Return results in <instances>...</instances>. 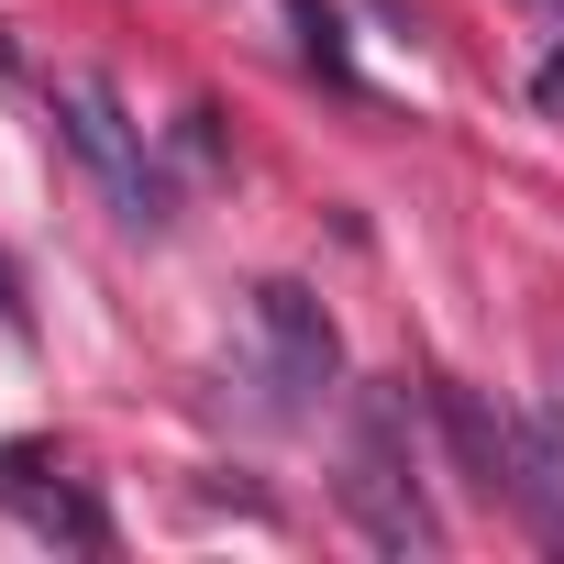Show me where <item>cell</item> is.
Wrapping results in <instances>:
<instances>
[{
  "label": "cell",
  "instance_id": "cell-5",
  "mask_svg": "<svg viewBox=\"0 0 564 564\" xmlns=\"http://www.w3.org/2000/svg\"><path fill=\"white\" fill-rule=\"evenodd\" d=\"M45 476V443H12L0 454V498H12L45 542H78V553H111V520H100V498L89 487H34Z\"/></svg>",
  "mask_w": 564,
  "mask_h": 564
},
{
  "label": "cell",
  "instance_id": "cell-2",
  "mask_svg": "<svg viewBox=\"0 0 564 564\" xmlns=\"http://www.w3.org/2000/svg\"><path fill=\"white\" fill-rule=\"evenodd\" d=\"M56 122H67V144L89 155V177L111 188V210H122L133 232H155V221H166V177H155L144 122L122 111V89H111L100 67H67V78H56Z\"/></svg>",
  "mask_w": 564,
  "mask_h": 564
},
{
  "label": "cell",
  "instance_id": "cell-4",
  "mask_svg": "<svg viewBox=\"0 0 564 564\" xmlns=\"http://www.w3.org/2000/svg\"><path fill=\"white\" fill-rule=\"evenodd\" d=\"M498 498L542 531V542H564V410L542 399V410H509V476H498Z\"/></svg>",
  "mask_w": 564,
  "mask_h": 564
},
{
  "label": "cell",
  "instance_id": "cell-6",
  "mask_svg": "<svg viewBox=\"0 0 564 564\" xmlns=\"http://www.w3.org/2000/svg\"><path fill=\"white\" fill-rule=\"evenodd\" d=\"M432 410H443V432H454L465 476H476V487L498 498V476H509V421H487V399H476V388H454V377L432 388Z\"/></svg>",
  "mask_w": 564,
  "mask_h": 564
},
{
  "label": "cell",
  "instance_id": "cell-8",
  "mask_svg": "<svg viewBox=\"0 0 564 564\" xmlns=\"http://www.w3.org/2000/svg\"><path fill=\"white\" fill-rule=\"evenodd\" d=\"M23 322H34V300H23V265L0 254V333H23Z\"/></svg>",
  "mask_w": 564,
  "mask_h": 564
},
{
  "label": "cell",
  "instance_id": "cell-9",
  "mask_svg": "<svg viewBox=\"0 0 564 564\" xmlns=\"http://www.w3.org/2000/svg\"><path fill=\"white\" fill-rule=\"evenodd\" d=\"M531 100H542V111H564V45L542 56V78H531Z\"/></svg>",
  "mask_w": 564,
  "mask_h": 564
},
{
  "label": "cell",
  "instance_id": "cell-3",
  "mask_svg": "<svg viewBox=\"0 0 564 564\" xmlns=\"http://www.w3.org/2000/svg\"><path fill=\"white\" fill-rule=\"evenodd\" d=\"M254 344H265V377H276V410L289 421L344 388V333H333V311L300 289V276H265L254 289Z\"/></svg>",
  "mask_w": 564,
  "mask_h": 564
},
{
  "label": "cell",
  "instance_id": "cell-1",
  "mask_svg": "<svg viewBox=\"0 0 564 564\" xmlns=\"http://www.w3.org/2000/svg\"><path fill=\"white\" fill-rule=\"evenodd\" d=\"M344 509L377 553H443V520L421 498L410 465V399L399 388H355V443H344Z\"/></svg>",
  "mask_w": 564,
  "mask_h": 564
},
{
  "label": "cell",
  "instance_id": "cell-7",
  "mask_svg": "<svg viewBox=\"0 0 564 564\" xmlns=\"http://www.w3.org/2000/svg\"><path fill=\"white\" fill-rule=\"evenodd\" d=\"M289 12H300V45H311V67H322V78H355V56H344V23L322 12V0H289Z\"/></svg>",
  "mask_w": 564,
  "mask_h": 564
},
{
  "label": "cell",
  "instance_id": "cell-10",
  "mask_svg": "<svg viewBox=\"0 0 564 564\" xmlns=\"http://www.w3.org/2000/svg\"><path fill=\"white\" fill-rule=\"evenodd\" d=\"M531 12H553V23H564V0H531Z\"/></svg>",
  "mask_w": 564,
  "mask_h": 564
}]
</instances>
